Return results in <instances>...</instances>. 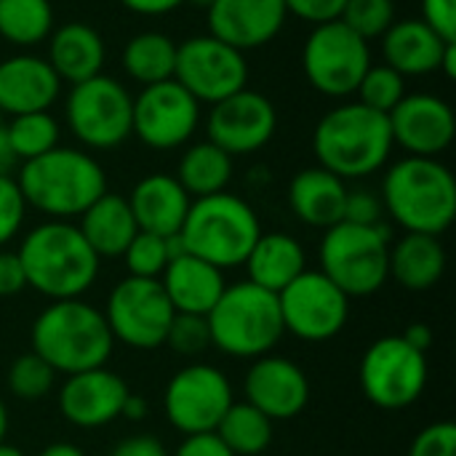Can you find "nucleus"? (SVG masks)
I'll use <instances>...</instances> for the list:
<instances>
[{
	"label": "nucleus",
	"instance_id": "obj_49",
	"mask_svg": "<svg viewBox=\"0 0 456 456\" xmlns=\"http://www.w3.org/2000/svg\"><path fill=\"white\" fill-rule=\"evenodd\" d=\"M120 5L139 16H166L184 5V0H120Z\"/></svg>",
	"mask_w": 456,
	"mask_h": 456
},
{
	"label": "nucleus",
	"instance_id": "obj_47",
	"mask_svg": "<svg viewBox=\"0 0 456 456\" xmlns=\"http://www.w3.org/2000/svg\"><path fill=\"white\" fill-rule=\"evenodd\" d=\"M27 289V275L19 254L0 251V297H16Z\"/></svg>",
	"mask_w": 456,
	"mask_h": 456
},
{
	"label": "nucleus",
	"instance_id": "obj_40",
	"mask_svg": "<svg viewBox=\"0 0 456 456\" xmlns=\"http://www.w3.org/2000/svg\"><path fill=\"white\" fill-rule=\"evenodd\" d=\"M163 345H168L176 355H187V358H195V355L206 353L211 347L208 321L203 315L176 313L171 326H168V334H166Z\"/></svg>",
	"mask_w": 456,
	"mask_h": 456
},
{
	"label": "nucleus",
	"instance_id": "obj_53",
	"mask_svg": "<svg viewBox=\"0 0 456 456\" xmlns=\"http://www.w3.org/2000/svg\"><path fill=\"white\" fill-rule=\"evenodd\" d=\"M40 456H86L83 454V449H77V446H72V444H51V446H45Z\"/></svg>",
	"mask_w": 456,
	"mask_h": 456
},
{
	"label": "nucleus",
	"instance_id": "obj_33",
	"mask_svg": "<svg viewBox=\"0 0 456 456\" xmlns=\"http://www.w3.org/2000/svg\"><path fill=\"white\" fill-rule=\"evenodd\" d=\"M53 32L51 0H0V37L16 48H32Z\"/></svg>",
	"mask_w": 456,
	"mask_h": 456
},
{
	"label": "nucleus",
	"instance_id": "obj_13",
	"mask_svg": "<svg viewBox=\"0 0 456 456\" xmlns=\"http://www.w3.org/2000/svg\"><path fill=\"white\" fill-rule=\"evenodd\" d=\"M174 307L152 278H123L107 297L104 321L112 339L134 350H155L166 342L168 326L174 321Z\"/></svg>",
	"mask_w": 456,
	"mask_h": 456
},
{
	"label": "nucleus",
	"instance_id": "obj_51",
	"mask_svg": "<svg viewBox=\"0 0 456 456\" xmlns=\"http://www.w3.org/2000/svg\"><path fill=\"white\" fill-rule=\"evenodd\" d=\"M120 417L128 419V422H142L147 417V401L142 395H131L123 401V409H120Z\"/></svg>",
	"mask_w": 456,
	"mask_h": 456
},
{
	"label": "nucleus",
	"instance_id": "obj_32",
	"mask_svg": "<svg viewBox=\"0 0 456 456\" xmlns=\"http://www.w3.org/2000/svg\"><path fill=\"white\" fill-rule=\"evenodd\" d=\"M123 69L126 75L144 86L163 83L174 77V64H176V40L166 32L158 29H144L128 37L123 45Z\"/></svg>",
	"mask_w": 456,
	"mask_h": 456
},
{
	"label": "nucleus",
	"instance_id": "obj_1",
	"mask_svg": "<svg viewBox=\"0 0 456 456\" xmlns=\"http://www.w3.org/2000/svg\"><path fill=\"white\" fill-rule=\"evenodd\" d=\"M16 254L27 286L51 302L80 299L99 278L102 259L72 222L51 219L32 227Z\"/></svg>",
	"mask_w": 456,
	"mask_h": 456
},
{
	"label": "nucleus",
	"instance_id": "obj_6",
	"mask_svg": "<svg viewBox=\"0 0 456 456\" xmlns=\"http://www.w3.org/2000/svg\"><path fill=\"white\" fill-rule=\"evenodd\" d=\"M259 235L256 211L227 190L195 198L179 230L182 248L219 270L240 267Z\"/></svg>",
	"mask_w": 456,
	"mask_h": 456
},
{
	"label": "nucleus",
	"instance_id": "obj_7",
	"mask_svg": "<svg viewBox=\"0 0 456 456\" xmlns=\"http://www.w3.org/2000/svg\"><path fill=\"white\" fill-rule=\"evenodd\" d=\"M211 347L230 358H262L286 334L278 294L254 286L251 281L232 283L206 315Z\"/></svg>",
	"mask_w": 456,
	"mask_h": 456
},
{
	"label": "nucleus",
	"instance_id": "obj_29",
	"mask_svg": "<svg viewBox=\"0 0 456 456\" xmlns=\"http://www.w3.org/2000/svg\"><path fill=\"white\" fill-rule=\"evenodd\" d=\"M77 230L99 259L123 256V251L139 232L128 200L115 192H104L99 200H94L80 214Z\"/></svg>",
	"mask_w": 456,
	"mask_h": 456
},
{
	"label": "nucleus",
	"instance_id": "obj_30",
	"mask_svg": "<svg viewBox=\"0 0 456 456\" xmlns=\"http://www.w3.org/2000/svg\"><path fill=\"white\" fill-rule=\"evenodd\" d=\"M446 273V248L438 235L406 232L390 246V275L406 291H430Z\"/></svg>",
	"mask_w": 456,
	"mask_h": 456
},
{
	"label": "nucleus",
	"instance_id": "obj_17",
	"mask_svg": "<svg viewBox=\"0 0 456 456\" xmlns=\"http://www.w3.org/2000/svg\"><path fill=\"white\" fill-rule=\"evenodd\" d=\"M278 128L275 104L254 91L243 88L216 104H211L206 118L208 142L222 147L227 155H254L270 144Z\"/></svg>",
	"mask_w": 456,
	"mask_h": 456
},
{
	"label": "nucleus",
	"instance_id": "obj_37",
	"mask_svg": "<svg viewBox=\"0 0 456 456\" xmlns=\"http://www.w3.org/2000/svg\"><path fill=\"white\" fill-rule=\"evenodd\" d=\"M355 102L366 104L374 112L390 115L393 107L406 96V77L401 72H395L393 67L382 64H371L366 69V75L361 77L358 88H355Z\"/></svg>",
	"mask_w": 456,
	"mask_h": 456
},
{
	"label": "nucleus",
	"instance_id": "obj_9",
	"mask_svg": "<svg viewBox=\"0 0 456 456\" xmlns=\"http://www.w3.org/2000/svg\"><path fill=\"white\" fill-rule=\"evenodd\" d=\"M64 120L83 147L115 150L134 136V96L120 80L102 72L69 88Z\"/></svg>",
	"mask_w": 456,
	"mask_h": 456
},
{
	"label": "nucleus",
	"instance_id": "obj_42",
	"mask_svg": "<svg viewBox=\"0 0 456 456\" xmlns=\"http://www.w3.org/2000/svg\"><path fill=\"white\" fill-rule=\"evenodd\" d=\"M342 222L366 224V227L385 224V203H382V195L379 192H371V190H347Z\"/></svg>",
	"mask_w": 456,
	"mask_h": 456
},
{
	"label": "nucleus",
	"instance_id": "obj_39",
	"mask_svg": "<svg viewBox=\"0 0 456 456\" xmlns=\"http://www.w3.org/2000/svg\"><path fill=\"white\" fill-rule=\"evenodd\" d=\"M366 43L382 37L395 21V0H347L339 16Z\"/></svg>",
	"mask_w": 456,
	"mask_h": 456
},
{
	"label": "nucleus",
	"instance_id": "obj_4",
	"mask_svg": "<svg viewBox=\"0 0 456 456\" xmlns=\"http://www.w3.org/2000/svg\"><path fill=\"white\" fill-rule=\"evenodd\" d=\"M385 214L406 232L438 235L456 216V179L438 158L406 155L395 160L382 179Z\"/></svg>",
	"mask_w": 456,
	"mask_h": 456
},
{
	"label": "nucleus",
	"instance_id": "obj_54",
	"mask_svg": "<svg viewBox=\"0 0 456 456\" xmlns=\"http://www.w3.org/2000/svg\"><path fill=\"white\" fill-rule=\"evenodd\" d=\"M446 77H454L456 75V43H449V48L444 51V59H441V69Z\"/></svg>",
	"mask_w": 456,
	"mask_h": 456
},
{
	"label": "nucleus",
	"instance_id": "obj_55",
	"mask_svg": "<svg viewBox=\"0 0 456 456\" xmlns=\"http://www.w3.org/2000/svg\"><path fill=\"white\" fill-rule=\"evenodd\" d=\"M5 433H8V409L0 398V444L5 441Z\"/></svg>",
	"mask_w": 456,
	"mask_h": 456
},
{
	"label": "nucleus",
	"instance_id": "obj_12",
	"mask_svg": "<svg viewBox=\"0 0 456 456\" xmlns=\"http://www.w3.org/2000/svg\"><path fill=\"white\" fill-rule=\"evenodd\" d=\"M174 80L200 104H216L248 88L246 53L214 35H192L176 43Z\"/></svg>",
	"mask_w": 456,
	"mask_h": 456
},
{
	"label": "nucleus",
	"instance_id": "obj_8",
	"mask_svg": "<svg viewBox=\"0 0 456 456\" xmlns=\"http://www.w3.org/2000/svg\"><path fill=\"white\" fill-rule=\"evenodd\" d=\"M318 262L321 273L350 299L371 297L390 278V232L385 224L339 222L323 230Z\"/></svg>",
	"mask_w": 456,
	"mask_h": 456
},
{
	"label": "nucleus",
	"instance_id": "obj_20",
	"mask_svg": "<svg viewBox=\"0 0 456 456\" xmlns=\"http://www.w3.org/2000/svg\"><path fill=\"white\" fill-rule=\"evenodd\" d=\"M128 393H131L128 385L104 366L69 374L59 390V411L75 428L83 430L104 428L120 417Z\"/></svg>",
	"mask_w": 456,
	"mask_h": 456
},
{
	"label": "nucleus",
	"instance_id": "obj_36",
	"mask_svg": "<svg viewBox=\"0 0 456 456\" xmlns=\"http://www.w3.org/2000/svg\"><path fill=\"white\" fill-rule=\"evenodd\" d=\"M182 251H184V248H182L179 235L163 238V235L139 230V232L134 235V240L128 243V248L123 251V262H126L128 275L158 281V278L163 275V270L168 267V262H171L176 254H182Z\"/></svg>",
	"mask_w": 456,
	"mask_h": 456
},
{
	"label": "nucleus",
	"instance_id": "obj_46",
	"mask_svg": "<svg viewBox=\"0 0 456 456\" xmlns=\"http://www.w3.org/2000/svg\"><path fill=\"white\" fill-rule=\"evenodd\" d=\"M174 456H235L216 433H198V436H184V441L176 446Z\"/></svg>",
	"mask_w": 456,
	"mask_h": 456
},
{
	"label": "nucleus",
	"instance_id": "obj_34",
	"mask_svg": "<svg viewBox=\"0 0 456 456\" xmlns=\"http://www.w3.org/2000/svg\"><path fill=\"white\" fill-rule=\"evenodd\" d=\"M214 433L235 456H256L273 444V422L248 401L232 403Z\"/></svg>",
	"mask_w": 456,
	"mask_h": 456
},
{
	"label": "nucleus",
	"instance_id": "obj_44",
	"mask_svg": "<svg viewBox=\"0 0 456 456\" xmlns=\"http://www.w3.org/2000/svg\"><path fill=\"white\" fill-rule=\"evenodd\" d=\"M283 3H286V13L318 27L326 21H337L347 0H283Z\"/></svg>",
	"mask_w": 456,
	"mask_h": 456
},
{
	"label": "nucleus",
	"instance_id": "obj_14",
	"mask_svg": "<svg viewBox=\"0 0 456 456\" xmlns=\"http://www.w3.org/2000/svg\"><path fill=\"white\" fill-rule=\"evenodd\" d=\"M283 329L302 342L334 339L350 318V297L321 270H305L278 294Z\"/></svg>",
	"mask_w": 456,
	"mask_h": 456
},
{
	"label": "nucleus",
	"instance_id": "obj_25",
	"mask_svg": "<svg viewBox=\"0 0 456 456\" xmlns=\"http://www.w3.org/2000/svg\"><path fill=\"white\" fill-rule=\"evenodd\" d=\"M379 40L385 64L401 72L403 77H422L438 72L444 51L449 48V40H444L422 19H395Z\"/></svg>",
	"mask_w": 456,
	"mask_h": 456
},
{
	"label": "nucleus",
	"instance_id": "obj_41",
	"mask_svg": "<svg viewBox=\"0 0 456 456\" xmlns=\"http://www.w3.org/2000/svg\"><path fill=\"white\" fill-rule=\"evenodd\" d=\"M27 216L24 195L13 176H0V248L16 238Z\"/></svg>",
	"mask_w": 456,
	"mask_h": 456
},
{
	"label": "nucleus",
	"instance_id": "obj_16",
	"mask_svg": "<svg viewBox=\"0 0 456 456\" xmlns=\"http://www.w3.org/2000/svg\"><path fill=\"white\" fill-rule=\"evenodd\" d=\"M200 126V102L174 77L134 96V136L158 152L184 147Z\"/></svg>",
	"mask_w": 456,
	"mask_h": 456
},
{
	"label": "nucleus",
	"instance_id": "obj_27",
	"mask_svg": "<svg viewBox=\"0 0 456 456\" xmlns=\"http://www.w3.org/2000/svg\"><path fill=\"white\" fill-rule=\"evenodd\" d=\"M347 200V184L337 174L313 166L302 168L289 184V206L294 216L310 227L329 230L342 222Z\"/></svg>",
	"mask_w": 456,
	"mask_h": 456
},
{
	"label": "nucleus",
	"instance_id": "obj_24",
	"mask_svg": "<svg viewBox=\"0 0 456 456\" xmlns=\"http://www.w3.org/2000/svg\"><path fill=\"white\" fill-rule=\"evenodd\" d=\"M136 227L144 232H155L163 238L179 235L192 198L171 174H150L139 179L126 198Z\"/></svg>",
	"mask_w": 456,
	"mask_h": 456
},
{
	"label": "nucleus",
	"instance_id": "obj_11",
	"mask_svg": "<svg viewBox=\"0 0 456 456\" xmlns=\"http://www.w3.org/2000/svg\"><path fill=\"white\" fill-rule=\"evenodd\" d=\"M358 379L374 406L387 411L406 409L428 387V355L403 337H382L363 353Z\"/></svg>",
	"mask_w": 456,
	"mask_h": 456
},
{
	"label": "nucleus",
	"instance_id": "obj_28",
	"mask_svg": "<svg viewBox=\"0 0 456 456\" xmlns=\"http://www.w3.org/2000/svg\"><path fill=\"white\" fill-rule=\"evenodd\" d=\"M243 265L254 286L281 294L291 281H297L307 270V256L294 235L262 232Z\"/></svg>",
	"mask_w": 456,
	"mask_h": 456
},
{
	"label": "nucleus",
	"instance_id": "obj_26",
	"mask_svg": "<svg viewBox=\"0 0 456 456\" xmlns=\"http://www.w3.org/2000/svg\"><path fill=\"white\" fill-rule=\"evenodd\" d=\"M107 61V45L99 29L86 21H67L48 35V64L61 83H83L102 75Z\"/></svg>",
	"mask_w": 456,
	"mask_h": 456
},
{
	"label": "nucleus",
	"instance_id": "obj_48",
	"mask_svg": "<svg viewBox=\"0 0 456 456\" xmlns=\"http://www.w3.org/2000/svg\"><path fill=\"white\" fill-rule=\"evenodd\" d=\"M110 456H168V454H166V446H163L158 438H152V436H136V438H128V441L118 444Z\"/></svg>",
	"mask_w": 456,
	"mask_h": 456
},
{
	"label": "nucleus",
	"instance_id": "obj_22",
	"mask_svg": "<svg viewBox=\"0 0 456 456\" xmlns=\"http://www.w3.org/2000/svg\"><path fill=\"white\" fill-rule=\"evenodd\" d=\"M61 94V80L48 59L16 53L0 61V112L5 118L51 110Z\"/></svg>",
	"mask_w": 456,
	"mask_h": 456
},
{
	"label": "nucleus",
	"instance_id": "obj_15",
	"mask_svg": "<svg viewBox=\"0 0 456 456\" xmlns=\"http://www.w3.org/2000/svg\"><path fill=\"white\" fill-rule=\"evenodd\" d=\"M232 403L230 379L208 363H192L176 371L163 393L166 419L184 436L214 433Z\"/></svg>",
	"mask_w": 456,
	"mask_h": 456
},
{
	"label": "nucleus",
	"instance_id": "obj_58",
	"mask_svg": "<svg viewBox=\"0 0 456 456\" xmlns=\"http://www.w3.org/2000/svg\"><path fill=\"white\" fill-rule=\"evenodd\" d=\"M3 131H5V115L0 112V134H3Z\"/></svg>",
	"mask_w": 456,
	"mask_h": 456
},
{
	"label": "nucleus",
	"instance_id": "obj_18",
	"mask_svg": "<svg viewBox=\"0 0 456 456\" xmlns=\"http://www.w3.org/2000/svg\"><path fill=\"white\" fill-rule=\"evenodd\" d=\"M387 120L393 144L414 158H438L454 142V110L436 94H406Z\"/></svg>",
	"mask_w": 456,
	"mask_h": 456
},
{
	"label": "nucleus",
	"instance_id": "obj_38",
	"mask_svg": "<svg viewBox=\"0 0 456 456\" xmlns=\"http://www.w3.org/2000/svg\"><path fill=\"white\" fill-rule=\"evenodd\" d=\"M56 379V371L37 355V353H24L19 355L11 369H8V390L19 401H40L51 393Z\"/></svg>",
	"mask_w": 456,
	"mask_h": 456
},
{
	"label": "nucleus",
	"instance_id": "obj_50",
	"mask_svg": "<svg viewBox=\"0 0 456 456\" xmlns=\"http://www.w3.org/2000/svg\"><path fill=\"white\" fill-rule=\"evenodd\" d=\"M401 337H403L411 347H417V350H422V353H428L430 345H433V331H430L428 323H411V326H406V331H403Z\"/></svg>",
	"mask_w": 456,
	"mask_h": 456
},
{
	"label": "nucleus",
	"instance_id": "obj_23",
	"mask_svg": "<svg viewBox=\"0 0 456 456\" xmlns=\"http://www.w3.org/2000/svg\"><path fill=\"white\" fill-rule=\"evenodd\" d=\"M174 313L184 315H208L211 307L219 302L222 291L227 289L224 270L182 251L176 254L163 275L158 278Z\"/></svg>",
	"mask_w": 456,
	"mask_h": 456
},
{
	"label": "nucleus",
	"instance_id": "obj_19",
	"mask_svg": "<svg viewBox=\"0 0 456 456\" xmlns=\"http://www.w3.org/2000/svg\"><path fill=\"white\" fill-rule=\"evenodd\" d=\"M246 401L270 422L294 419L310 401L307 374L289 358L262 355L246 374Z\"/></svg>",
	"mask_w": 456,
	"mask_h": 456
},
{
	"label": "nucleus",
	"instance_id": "obj_2",
	"mask_svg": "<svg viewBox=\"0 0 456 456\" xmlns=\"http://www.w3.org/2000/svg\"><path fill=\"white\" fill-rule=\"evenodd\" d=\"M390 120L361 102L331 107L313 131L318 166L339 179H366L387 166L393 155Z\"/></svg>",
	"mask_w": 456,
	"mask_h": 456
},
{
	"label": "nucleus",
	"instance_id": "obj_31",
	"mask_svg": "<svg viewBox=\"0 0 456 456\" xmlns=\"http://www.w3.org/2000/svg\"><path fill=\"white\" fill-rule=\"evenodd\" d=\"M176 182L187 190L192 200L224 192L232 182V155H227L208 139L195 142L179 158Z\"/></svg>",
	"mask_w": 456,
	"mask_h": 456
},
{
	"label": "nucleus",
	"instance_id": "obj_57",
	"mask_svg": "<svg viewBox=\"0 0 456 456\" xmlns=\"http://www.w3.org/2000/svg\"><path fill=\"white\" fill-rule=\"evenodd\" d=\"M184 3H192V5H198V8H211L216 0H184Z\"/></svg>",
	"mask_w": 456,
	"mask_h": 456
},
{
	"label": "nucleus",
	"instance_id": "obj_21",
	"mask_svg": "<svg viewBox=\"0 0 456 456\" xmlns=\"http://www.w3.org/2000/svg\"><path fill=\"white\" fill-rule=\"evenodd\" d=\"M206 11L208 35L243 53L275 40L289 16L283 0H216Z\"/></svg>",
	"mask_w": 456,
	"mask_h": 456
},
{
	"label": "nucleus",
	"instance_id": "obj_52",
	"mask_svg": "<svg viewBox=\"0 0 456 456\" xmlns=\"http://www.w3.org/2000/svg\"><path fill=\"white\" fill-rule=\"evenodd\" d=\"M19 160L13 158V152H11V147H8V139H5V131L0 134V176H11V171H13V166H16Z\"/></svg>",
	"mask_w": 456,
	"mask_h": 456
},
{
	"label": "nucleus",
	"instance_id": "obj_3",
	"mask_svg": "<svg viewBox=\"0 0 456 456\" xmlns=\"http://www.w3.org/2000/svg\"><path fill=\"white\" fill-rule=\"evenodd\" d=\"M16 184L27 208L67 222L80 216L107 192V174L91 152L53 147L51 152L21 163Z\"/></svg>",
	"mask_w": 456,
	"mask_h": 456
},
{
	"label": "nucleus",
	"instance_id": "obj_35",
	"mask_svg": "<svg viewBox=\"0 0 456 456\" xmlns=\"http://www.w3.org/2000/svg\"><path fill=\"white\" fill-rule=\"evenodd\" d=\"M5 139H8L13 158L19 163H27L59 147L61 128H59V120L51 115V110L24 112V115H13L11 120H5Z\"/></svg>",
	"mask_w": 456,
	"mask_h": 456
},
{
	"label": "nucleus",
	"instance_id": "obj_5",
	"mask_svg": "<svg viewBox=\"0 0 456 456\" xmlns=\"http://www.w3.org/2000/svg\"><path fill=\"white\" fill-rule=\"evenodd\" d=\"M115 339L104 313L83 299L51 302L32 323V353L56 374L102 369L112 355Z\"/></svg>",
	"mask_w": 456,
	"mask_h": 456
},
{
	"label": "nucleus",
	"instance_id": "obj_56",
	"mask_svg": "<svg viewBox=\"0 0 456 456\" xmlns=\"http://www.w3.org/2000/svg\"><path fill=\"white\" fill-rule=\"evenodd\" d=\"M0 456H24V452L19 446H11V444H0Z\"/></svg>",
	"mask_w": 456,
	"mask_h": 456
},
{
	"label": "nucleus",
	"instance_id": "obj_45",
	"mask_svg": "<svg viewBox=\"0 0 456 456\" xmlns=\"http://www.w3.org/2000/svg\"><path fill=\"white\" fill-rule=\"evenodd\" d=\"M419 19L444 40L456 43V0H422Z\"/></svg>",
	"mask_w": 456,
	"mask_h": 456
},
{
	"label": "nucleus",
	"instance_id": "obj_43",
	"mask_svg": "<svg viewBox=\"0 0 456 456\" xmlns=\"http://www.w3.org/2000/svg\"><path fill=\"white\" fill-rule=\"evenodd\" d=\"M409 456H456L454 422H433V425H428L414 438Z\"/></svg>",
	"mask_w": 456,
	"mask_h": 456
},
{
	"label": "nucleus",
	"instance_id": "obj_10",
	"mask_svg": "<svg viewBox=\"0 0 456 456\" xmlns=\"http://www.w3.org/2000/svg\"><path fill=\"white\" fill-rule=\"evenodd\" d=\"M369 67L371 45L339 19L313 27V32L305 40L302 69L307 75V83L323 96H353Z\"/></svg>",
	"mask_w": 456,
	"mask_h": 456
}]
</instances>
